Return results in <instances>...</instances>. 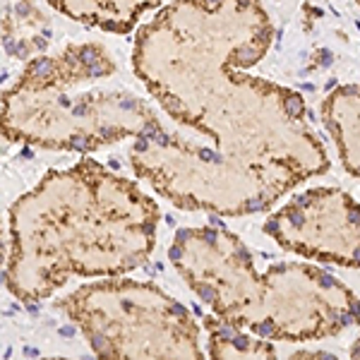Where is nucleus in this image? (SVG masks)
Listing matches in <instances>:
<instances>
[{
  "instance_id": "obj_11",
  "label": "nucleus",
  "mask_w": 360,
  "mask_h": 360,
  "mask_svg": "<svg viewBox=\"0 0 360 360\" xmlns=\"http://www.w3.org/2000/svg\"><path fill=\"white\" fill-rule=\"evenodd\" d=\"M207 351L212 360H276V351L262 336L245 334L217 315L205 317Z\"/></svg>"
},
{
  "instance_id": "obj_6",
  "label": "nucleus",
  "mask_w": 360,
  "mask_h": 360,
  "mask_svg": "<svg viewBox=\"0 0 360 360\" xmlns=\"http://www.w3.org/2000/svg\"><path fill=\"white\" fill-rule=\"evenodd\" d=\"M360 322L356 293L312 264L281 262L262 274V293L250 332L262 339L315 341Z\"/></svg>"
},
{
  "instance_id": "obj_9",
  "label": "nucleus",
  "mask_w": 360,
  "mask_h": 360,
  "mask_svg": "<svg viewBox=\"0 0 360 360\" xmlns=\"http://www.w3.org/2000/svg\"><path fill=\"white\" fill-rule=\"evenodd\" d=\"M49 3L58 13L77 22L113 34H125L147 10L156 8L159 0H49Z\"/></svg>"
},
{
  "instance_id": "obj_8",
  "label": "nucleus",
  "mask_w": 360,
  "mask_h": 360,
  "mask_svg": "<svg viewBox=\"0 0 360 360\" xmlns=\"http://www.w3.org/2000/svg\"><path fill=\"white\" fill-rule=\"evenodd\" d=\"M264 231L300 257L360 266V205L341 190H307L271 214Z\"/></svg>"
},
{
  "instance_id": "obj_1",
  "label": "nucleus",
  "mask_w": 360,
  "mask_h": 360,
  "mask_svg": "<svg viewBox=\"0 0 360 360\" xmlns=\"http://www.w3.org/2000/svg\"><path fill=\"white\" fill-rule=\"evenodd\" d=\"M202 139L159 130L132 147L137 176L190 212L240 217L269 209L281 195L329 168L307 127L298 94L238 77L197 111Z\"/></svg>"
},
{
  "instance_id": "obj_4",
  "label": "nucleus",
  "mask_w": 360,
  "mask_h": 360,
  "mask_svg": "<svg viewBox=\"0 0 360 360\" xmlns=\"http://www.w3.org/2000/svg\"><path fill=\"white\" fill-rule=\"evenodd\" d=\"M113 72L111 58L96 46H72L60 56L32 63L5 94V137L86 152L159 130L154 115L127 91H106L96 84L84 89Z\"/></svg>"
},
{
  "instance_id": "obj_14",
  "label": "nucleus",
  "mask_w": 360,
  "mask_h": 360,
  "mask_svg": "<svg viewBox=\"0 0 360 360\" xmlns=\"http://www.w3.org/2000/svg\"><path fill=\"white\" fill-rule=\"evenodd\" d=\"M49 360H65V358H49Z\"/></svg>"
},
{
  "instance_id": "obj_13",
  "label": "nucleus",
  "mask_w": 360,
  "mask_h": 360,
  "mask_svg": "<svg viewBox=\"0 0 360 360\" xmlns=\"http://www.w3.org/2000/svg\"><path fill=\"white\" fill-rule=\"evenodd\" d=\"M351 358L353 360H360V336L356 341H353V346H351Z\"/></svg>"
},
{
  "instance_id": "obj_12",
  "label": "nucleus",
  "mask_w": 360,
  "mask_h": 360,
  "mask_svg": "<svg viewBox=\"0 0 360 360\" xmlns=\"http://www.w3.org/2000/svg\"><path fill=\"white\" fill-rule=\"evenodd\" d=\"M291 360H339V358L329 356V353H324V351H298V353H293Z\"/></svg>"
},
{
  "instance_id": "obj_7",
  "label": "nucleus",
  "mask_w": 360,
  "mask_h": 360,
  "mask_svg": "<svg viewBox=\"0 0 360 360\" xmlns=\"http://www.w3.org/2000/svg\"><path fill=\"white\" fill-rule=\"evenodd\" d=\"M168 257L214 315L250 329L262 293V274H257L240 238L219 226L183 229L173 238Z\"/></svg>"
},
{
  "instance_id": "obj_3",
  "label": "nucleus",
  "mask_w": 360,
  "mask_h": 360,
  "mask_svg": "<svg viewBox=\"0 0 360 360\" xmlns=\"http://www.w3.org/2000/svg\"><path fill=\"white\" fill-rule=\"evenodd\" d=\"M271 27L259 0H176L139 32L135 72L180 125L264 56Z\"/></svg>"
},
{
  "instance_id": "obj_10",
  "label": "nucleus",
  "mask_w": 360,
  "mask_h": 360,
  "mask_svg": "<svg viewBox=\"0 0 360 360\" xmlns=\"http://www.w3.org/2000/svg\"><path fill=\"white\" fill-rule=\"evenodd\" d=\"M324 120L348 173L360 176V89H339L324 103Z\"/></svg>"
},
{
  "instance_id": "obj_2",
  "label": "nucleus",
  "mask_w": 360,
  "mask_h": 360,
  "mask_svg": "<svg viewBox=\"0 0 360 360\" xmlns=\"http://www.w3.org/2000/svg\"><path fill=\"white\" fill-rule=\"evenodd\" d=\"M5 288L39 303L72 276H120L149 259L159 205L96 161L51 171L8 212Z\"/></svg>"
},
{
  "instance_id": "obj_5",
  "label": "nucleus",
  "mask_w": 360,
  "mask_h": 360,
  "mask_svg": "<svg viewBox=\"0 0 360 360\" xmlns=\"http://www.w3.org/2000/svg\"><path fill=\"white\" fill-rule=\"evenodd\" d=\"M60 307L96 360H205L193 315L156 283L123 276L84 283Z\"/></svg>"
}]
</instances>
